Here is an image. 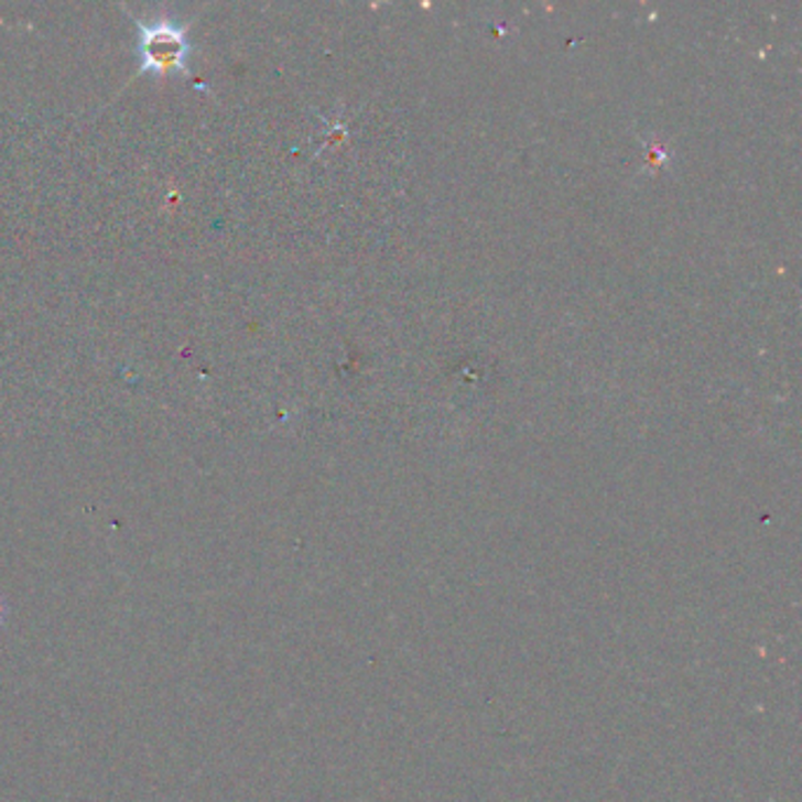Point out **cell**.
I'll list each match as a JSON object with an SVG mask.
<instances>
[{"label": "cell", "instance_id": "6da1fadb", "mask_svg": "<svg viewBox=\"0 0 802 802\" xmlns=\"http://www.w3.org/2000/svg\"><path fill=\"white\" fill-rule=\"evenodd\" d=\"M139 57H142V74H170L182 72L188 74L186 55L188 41L186 29L177 26L170 20H155L151 24H139Z\"/></svg>", "mask_w": 802, "mask_h": 802}]
</instances>
